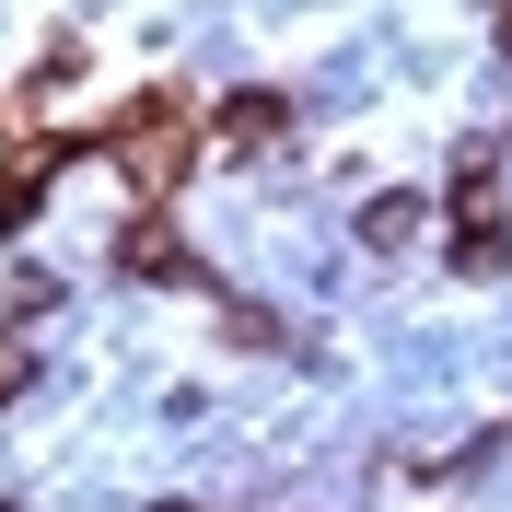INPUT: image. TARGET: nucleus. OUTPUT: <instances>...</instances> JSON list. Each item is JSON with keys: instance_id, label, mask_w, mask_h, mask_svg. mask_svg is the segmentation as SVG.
<instances>
[{"instance_id": "4", "label": "nucleus", "mask_w": 512, "mask_h": 512, "mask_svg": "<svg viewBox=\"0 0 512 512\" xmlns=\"http://www.w3.org/2000/svg\"><path fill=\"white\" fill-rule=\"evenodd\" d=\"M12 384H24V350H0V396H12Z\"/></svg>"}, {"instance_id": "2", "label": "nucleus", "mask_w": 512, "mask_h": 512, "mask_svg": "<svg viewBox=\"0 0 512 512\" xmlns=\"http://www.w3.org/2000/svg\"><path fill=\"white\" fill-rule=\"evenodd\" d=\"M268 128H291V105H280V94H233V105H222V140H245V152L268 140Z\"/></svg>"}, {"instance_id": "3", "label": "nucleus", "mask_w": 512, "mask_h": 512, "mask_svg": "<svg viewBox=\"0 0 512 512\" xmlns=\"http://www.w3.org/2000/svg\"><path fill=\"white\" fill-rule=\"evenodd\" d=\"M419 233V198H373V210H361V245H408Z\"/></svg>"}, {"instance_id": "5", "label": "nucleus", "mask_w": 512, "mask_h": 512, "mask_svg": "<svg viewBox=\"0 0 512 512\" xmlns=\"http://www.w3.org/2000/svg\"><path fill=\"white\" fill-rule=\"evenodd\" d=\"M163 512H175V501H163Z\"/></svg>"}, {"instance_id": "1", "label": "nucleus", "mask_w": 512, "mask_h": 512, "mask_svg": "<svg viewBox=\"0 0 512 512\" xmlns=\"http://www.w3.org/2000/svg\"><path fill=\"white\" fill-rule=\"evenodd\" d=\"M117 268H128V280H198V256H187V245H163L152 222H140V233L117 245Z\"/></svg>"}]
</instances>
